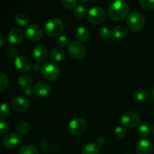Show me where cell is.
<instances>
[{"instance_id": "obj_1", "label": "cell", "mask_w": 154, "mask_h": 154, "mask_svg": "<svg viewBox=\"0 0 154 154\" xmlns=\"http://www.w3.org/2000/svg\"><path fill=\"white\" fill-rule=\"evenodd\" d=\"M107 12L110 19L112 20H123L129 14V6L123 0H115L108 6Z\"/></svg>"}, {"instance_id": "obj_2", "label": "cell", "mask_w": 154, "mask_h": 154, "mask_svg": "<svg viewBox=\"0 0 154 154\" xmlns=\"http://www.w3.org/2000/svg\"><path fill=\"white\" fill-rule=\"evenodd\" d=\"M127 26L131 31L138 32L141 31L145 25V19L141 12L135 11L128 16L126 20Z\"/></svg>"}, {"instance_id": "obj_3", "label": "cell", "mask_w": 154, "mask_h": 154, "mask_svg": "<svg viewBox=\"0 0 154 154\" xmlns=\"http://www.w3.org/2000/svg\"><path fill=\"white\" fill-rule=\"evenodd\" d=\"M64 23L59 18H52L46 23L45 26V33L50 37H56L60 35L63 31Z\"/></svg>"}, {"instance_id": "obj_4", "label": "cell", "mask_w": 154, "mask_h": 154, "mask_svg": "<svg viewBox=\"0 0 154 154\" xmlns=\"http://www.w3.org/2000/svg\"><path fill=\"white\" fill-rule=\"evenodd\" d=\"M68 54L69 57L75 60H81L86 57V48L79 42H72L68 45Z\"/></svg>"}, {"instance_id": "obj_5", "label": "cell", "mask_w": 154, "mask_h": 154, "mask_svg": "<svg viewBox=\"0 0 154 154\" xmlns=\"http://www.w3.org/2000/svg\"><path fill=\"white\" fill-rule=\"evenodd\" d=\"M42 73L48 81H56L60 76L61 70L58 65L54 63H47L42 66Z\"/></svg>"}, {"instance_id": "obj_6", "label": "cell", "mask_w": 154, "mask_h": 154, "mask_svg": "<svg viewBox=\"0 0 154 154\" xmlns=\"http://www.w3.org/2000/svg\"><path fill=\"white\" fill-rule=\"evenodd\" d=\"M87 17L88 20L93 25H100L106 20V13L102 8L95 6L90 9Z\"/></svg>"}, {"instance_id": "obj_7", "label": "cell", "mask_w": 154, "mask_h": 154, "mask_svg": "<svg viewBox=\"0 0 154 154\" xmlns=\"http://www.w3.org/2000/svg\"><path fill=\"white\" fill-rule=\"evenodd\" d=\"M87 123L84 118L77 117L69 123L68 130L74 136H79L85 132Z\"/></svg>"}, {"instance_id": "obj_8", "label": "cell", "mask_w": 154, "mask_h": 154, "mask_svg": "<svg viewBox=\"0 0 154 154\" xmlns=\"http://www.w3.org/2000/svg\"><path fill=\"white\" fill-rule=\"evenodd\" d=\"M25 35L31 42H38L43 38V30L40 26L35 23H30L25 29Z\"/></svg>"}, {"instance_id": "obj_9", "label": "cell", "mask_w": 154, "mask_h": 154, "mask_svg": "<svg viewBox=\"0 0 154 154\" xmlns=\"http://www.w3.org/2000/svg\"><path fill=\"white\" fill-rule=\"evenodd\" d=\"M140 119L138 114L132 111H126L122 115L120 122L122 126L126 128H134L139 123Z\"/></svg>"}, {"instance_id": "obj_10", "label": "cell", "mask_w": 154, "mask_h": 154, "mask_svg": "<svg viewBox=\"0 0 154 154\" xmlns=\"http://www.w3.org/2000/svg\"><path fill=\"white\" fill-rule=\"evenodd\" d=\"M33 92L35 96L41 99H45L51 94V87L48 82L44 81H38L33 87Z\"/></svg>"}, {"instance_id": "obj_11", "label": "cell", "mask_w": 154, "mask_h": 154, "mask_svg": "<svg viewBox=\"0 0 154 154\" xmlns=\"http://www.w3.org/2000/svg\"><path fill=\"white\" fill-rule=\"evenodd\" d=\"M29 102L27 98L23 96H17L11 101V107L16 112L23 113L29 108Z\"/></svg>"}, {"instance_id": "obj_12", "label": "cell", "mask_w": 154, "mask_h": 154, "mask_svg": "<svg viewBox=\"0 0 154 154\" xmlns=\"http://www.w3.org/2000/svg\"><path fill=\"white\" fill-rule=\"evenodd\" d=\"M17 69L21 72H27L31 69L32 63L26 56H18L14 62Z\"/></svg>"}, {"instance_id": "obj_13", "label": "cell", "mask_w": 154, "mask_h": 154, "mask_svg": "<svg viewBox=\"0 0 154 154\" xmlns=\"http://www.w3.org/2000/svg\"><path fill=\"white\" fill-rule=\"evenodd\" d=\"M20 137L17 133H10L3 139V145L8 149H14L20 144Z\"/></svg>"}, {"instance_id": "obj_14", "label": "cell", "mask_w": 154, "mask_h": 154, "mask_svg": "<svg viewBox=\"0 0 154 154\" xmlns=\"http://www.w3.org/2000/svg\"><path fill=\"white\" fill-rule=\"evenodd\" d=\"M153 143L149 140L142 139L137 144V154H153Z\"/></svg>"}, {"instance_id": "obj_15", "label": "cell", "mask_w": 154, "mask_h": 154, "mask_svg": "<svg viewBox=\"0 0 154 154\" xmlns=\"http://www.w3.org/2000/svg\"><path fill=\"white\" fill-rule=\"evenodd\" d=\"M24 35H25V32L21 29L15 27L9 31L8 38L11 43L14 45H17L23 42L24 38Z\"/></svg>"}, {"instance_id": "obj_16", "label": "cell", "mask_w": 154, "mask_h": 154, "mask_svg": "<svg viewBox=\"0 0 154 154\" xmlns=\"http://www.w3.org/2000/svg\"><path fill=\"white\" fill-rule=\"evenodd\" d=\"M32 57L38 63H43L46 61L48 57V52L47 48L43 45H37L32 51Z\"/></svg>"}, {"instance_id": "obj_17", "label": "cell", "mask_w": 154, "mask_h": 154, "mask_svg": "<svg viewBox=\"0 0 154 154\" xmlns=\"http://www.w3.org/2000/svg\"><path fill=\"white\" fill-rule=\"evenodd\" d=\"M49 56L54 62H61L66 57V52L60 48H54L51 51Z\"/></svg>"}, {"instance_id": "obj_18", "label": "cell", "mask_w": 154, "mask_h": 154, "mask_svg": "<svg viewBox=\"0 0 154 154\" xmlns=\"http://www.w3.org/2000/svg\"><path fill=\"white\" fill-rule=\"evenodd\" d=\"M75 35L80 42H87L90 38V32L87 27L81 26L77 29Z\"/></svg>"}, {"instance_id": "obj_19", "label": "cell", "mask_w": 154, "mask_h": 154, "mask_svg": "<svg viewBox=\"0 0 154 154\" xmlns=\"http://www.w3.org/2000/svg\"><path fill=\"white\" fill-rule=\"evenodd\" d=\"M17 81L19 85L23 89L30 88L32 84V79L31 76L27 74H23V75H20L18 77Z\"/></svg>"}, {"instance_id": "obj_20", "label": "cell", "mask_w": 154, "mask_h": 154, "mask_svg": "<svg viewBox=\"0 0 154 154\" xmlns=\"http://www.w3.org/2000/svg\"><path fill=\"white\" fill-rule=\"evenodd\" d=\"M113 36L115 38H123L128 34V29L124 25L116 26L112 30Z\"/></svg>"}, {"instance_id": "obj_21", "label": "cell", "mask_w": 154, "mask_h": 154, "mask_svg": "<svg viewBox=\"0 0 154 154\" xmlns=\"http://www.w3.org/2000/svg\"><path fill=\"white\" fill-rule=\"evenodd\" d=\"M99 146L94 142L87 143L84 146L81 151V154H99Z\"/></svg>"}, {"instance_id": "obj_22", "label": "cell", "mask_w": 154, "mask_h": 154, "mask_svg": "<svg viewBox=\"0 0 154 154\" xmlns=\"http://www.w3.org/2000/svg\"><path fill=\"white\" fill-rule=\"evenodd\" d=\"M14 21L16 24L19 26H26L29 23V17L25 13L19 12L16 14L14 16Z\"/></svg>"}, {"instance_id": "obj_23", "label": "cell", "mask_w": 154, "mask_h": 154, "mask_svg": "<svg viewBox=\"0 0 154 154\" xmlns=\"http://www.w3.org/2000/svg\"><path fill=\"white\" fill-rule=\"evenodd\" d=\"M152 129H150V126L147 123H142L140 125L137 129V132H138V135L141 138H147L149 135H150Z\"/></svg>"}, {"instance_id": "obj_24", "label": "cell", "mask_w": 154, "mask_h": 154, "mask_svg": "<svg viewBox=\"0 0 154 154\" xmlns=\"http://www.w3.org/2000/svg\"><path fill=\"white\" fill-rule=\"evenodd\" d=\"M19 154H39L38 150L32 144H25L19 150Z\"/></svg>"}, {"instance_id": "obj_25", "label": "cell", "mask_w": 154, "mask_h": 154, "mask_svg": "<svg viewBox=\"0 0 154 154\" xmlns=\"http://www.w3.org/2000/svg\"><path fill=\"white\" fill-rule=\"evenodd\" d=\"M29 129L30 126L27 122L21 121L18 123L16 131L18 135H26V134L28 133Z\"/></svg>"}, {"instance_id": "obj_26", "label": "cell", "mask_w": 154, "mask_h": 154, "mask_svg": "<svg viewBox=\"0 0 154 154\" xmlns=\"http://www.w3.org/2000/svg\"><path fill=\"white\" fill-rule=\"evenodd\" d=\"M134 96H135V99L139 102H143L148 99L149 93L144 89H138L134 93Z\"/></svg>"}, {"instance_id": "obj_27", "label": "cell", "mask_w": 154, "mask_h": 154, "mask_svg": "<svg viewBox=\"0 0 154 154\" xmlns=\"http://www.w3.org/2000/svg\"><path fill=\"white\" fill-rule=\"evenodd\" d=\"M74 14H75V17L78 18V19H83L84 17H85L86 14H87V9L81 5H77V7L74 9Z\"/></svg>"}, {"instance_id": "obj_28", "label": "cell", "mask_w": 154, "mask_h": 154, "mask_svg": "<svg viewBox=\"0 0 154 154\" xmlns=\"http://www.w3.org/2000/svg\"><path fill=\"white\" fill-rule=\"evenodd\" d=\"M8 86V78L6 74L3 72H0V92L3 93L5 91Z\"/></svg>"}, {"instance_id": "obj_29", "label": "cell", "mask_w": 154, "mask_h": 154, "mask_svg": "<svg viewBox=\"0 0 154 154\" xmlns=\"http://www.w3.org/2000/svg\"><path fill=\"white\" fill-rule=\"evenodd\" d=\"M99 35L101 38L104 39H108L113 36L112 30L109 28V27L107 26H103L99 29Z\"/></svg>"}, {"instance_id": "obj_30", "label": "cell", "mask_w": 154, "mask_h": 154, "mask_svg": "<svg viewBox=\"0 0 154 154\" xmlns=\"http://www.w3.org/2000/svg\"><path fill=\"white\" fill-rule=\"evenodd\" d=\"M140 6L147 11L154 10V0H139Z\"/></svg>"}, {"instance_id": "obj_31", "label": "cell", "mask_w": 154, "mask_h": 154, "mask_svg": "<svg viewBox=\"0 0 154 154\" xmlns=\"http://www.w3.org/2000/svg\"><path fill=\"white\" fill-rule=\"evenodd\" d=\"M11 108L6 103H3L1 106V112H0V117L2 120L7 119L10 116Z\"/></svg>"}, {"instance_id": "obj_32", "label": "cell", "mask_w": 154, "mask_h": 154, "mask_svg": "<svg viewBox=\"0 0 154 154\" xmlns=\"http://www.w3.org/2000/svg\"><path fill=\"white\" fill-rule=\"evenodd\" d=\"M60 2L65 8L69 10L77 7V0H60Z\"/></svg>"}, {"instance_id": "obj_33", "label": "cell", "mask_w": 154, "mask_h": 154, "mask_svg": "<svg viewBox=\"0 0 154 154\" xmlns=\"http://www.w3.org/2000/svg\"><path fill=\"white\" fill-rule=\"evenodd\" d=\"M114 132H115V134L117 138H120V139H124L126 137V135H127V132H126V129L121 126H117L115 128Z\"/></svg>"}, {"instance_id": "obj_34", "label": "cell", "mask_w": 154, "mask_h": 154, "mask_svg": "<svg viewBox=\"0 0 154 154\" xmlns=\"http://www.w3.org/2000/svg\"><path fill=\"white\" fill-rule=\"evenodd\" d=\"M9 131V126L7 122L4 120H1L0 121V136L2 137Z\"/></svg>"}, {"instance_id": "obj_35", "label": "cell", "mask_w": 154, "mask_h": 154, "mask_svg": "<svg viewBox=\"0 0 154 154\" xmlns=\"http://www.w3.org/2000/svg\"><path fill=\"white\" fill-rule=\"evenodd\" d=\"M57 43L58 46L61 47V48H64V47L67 46L68 44H69V39L66 36L60 35L57 38Z\"/></svg>"}, {"instance_id": "obj_36", "label": "cell", "mask_w": 154, "mask_h": 154, "mask_svg": "<svg viewBox=\"0 0 154 154\" xmlns=\"http://www.w3.org/2000/svg\"><path fill=\"white\" fill-rule=\"evenodd\" d=\"M6 53L10 57H17L18 51L16 48L13 46H9L6 48Z\"/></svg>"}, {"instance_id": "obj_37", "label": "cell", "mask_w": 154, "mask_h": 154, "mask_svg": "<svg viewBox=\"0 0 154 154\" xmlns=\"http://www.w3.org/2000/svg\"><path fill=\"white\" fill-rule=\"evenodd\" d=\"M23 94H24V96H25L26 98L32 97L33 94H34V92H33V90H31L30 88L25 89L23 91Z\"/></svg>"}, {"instance_id": "obj_38", "label": "cell", "mask_w": 154, "mask_h": 154, "mask_svg": "<svg viewBox=\"0 0 154 154\" xmlns=\"http://www.w3.org/2000/svg\"><path fill=\"white\" fill-rule=\"evenodd\" d=\"M105 139L103 138V137H99V138L96 139V144H97L99 147H102V146L105 145Z\"/></svg>"}, {"instance_id": "obj_39", "label": "cell", "mask_w": 154, "mask_h": 154, "mask_svg": "<svg viewBox=\"0 0 154 154\" xmlns=\"http://www.w3.org/2000/svg\"><path fill=\"white\" fill-rule=\"evenodd\" d=\"M33 70L35 71V72H39V71H42V66H41L39 63H35L34 65H33Z\"/></svg>"}, {"instance_id": "obj_40", "label": "cell", "mask_w": 154, "mask_h": 154, "mask_svg": "<svg viewBox=\"0 0 154 154\" xmlns=\"http://www.w3.org/2000/svg\"><path fill=\"white\" fill-rule=\"evenodd\" d=\"M5 43H6V39L5 38L4 36L2 35L0 36V45H1L2 47H3Z\"/></svg>"}, {"instance_id": "obj_41", "label": "cell", "mask_w": 154, "mask_h": 154, "mask_svg": "<svg viewBox=\"0 0 154 154\" xmlns=\"http://www.w3.org/2000/svg\"><path fill=\"white\" fill-rule=\"evenodd\" d=\"M150 97H151V99L154 101V87H153V90H152L151 93H150Z\"/></svg>"}, {"instance_id": "obj_42", "label": "cell", "mask_w": 154, "mask_h": 154, "mask_svg": "<svg viewBox=\"0 0 154 154\" xmlns=\"http://www.w3.org/2000/svg\"><path fill=\"white\" fill-rule=\"evenodd\" d=\"M80 2H89L90 0H79Z\"/></svg>"}, {"instance_id": "obj_43", "label": "cell", "mask_w": 154, "mask_h": 154, "mask_svg": "<svg viewBox=\"0 0 154 154\" xmlns=\"http://www.w3.org/2000/svg\"><path fill=\"white\" fill-rule=\"evenodd\" d=\"M152 132H153V136H154V123H153V127H152Z\"/></svg>"}]
</instances>
